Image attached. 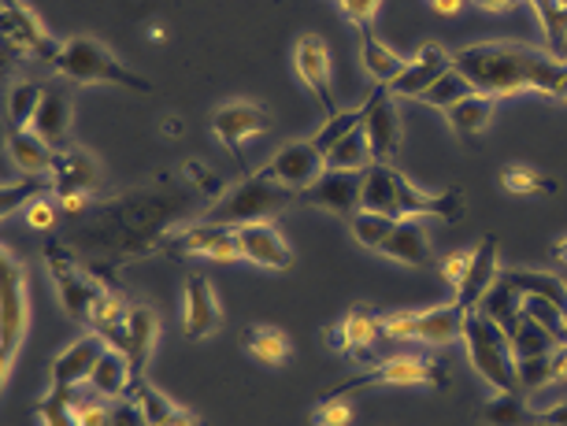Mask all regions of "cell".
Wrapping results in <instances>:
<instances>
[{
    "label": "cell",
    "instance_id": "6da1fadb",
    "mask_svg": "<svg viewBox=\"0 0 567 426\" xmlns=\"http://www.w3.org/2000/svg\"><path fill=\"white\" fill-rule=\"evenodd\" d=\"M186 189L194 186L175 183V178H159V183L137 186L115 200L93 205L71 227L74 252H90L97 263L159 256L164 238L171 230H178L175 222L194 211V200H189Z\"/></svg>",
    "mask_w": 567,
    "mask_h": 426
},
{
    "label": "cell",
    "instance_id": "7a4b0ae2",
    "mask_svg": "<svg viewBox=\"0 0 567 426\" xmlns=\"http://www.w3.org/2000/svg\"><path fill=\"white\" fill-rule=\"evenodd\" d=\"M453 67L471 82V90L497 101L534 90L567 104V60L549 49H534L523 41H475L453 52Z\"/></svg>",
    "mask_w": 567,
    "mask_h": 426
},
{
    "label": "cell",
    "instance_id": "3957f363",
    "mask_svg": "<svg viewBox=\"0 0 567 426\" xmlns=\"http://www.w3.org/2000/svg\"><path fill=\"white\" fill-rule=\"evenodd\" d=\"M293 200H301V194L282 183H275V178L260 167V170H249V175L238 178V183H230V189L216 200V205L200 208L197 222L241 230V227H249V222L275 219L278 211H286Z\"/></svg>",
    "mask_w": 567,
    "mask_h": 426
},
{
    "label": "cell",
    "instance_id": "277c9868",
    "mask_svg": "<svg viewBox=\"0 0 567 426\" xmlns=\"http://www.w3.org/2000/svg\"><path fill=\"white\" fill-rule=\"evenodd\" d=\"M460 341L467 349V360L475 375L494 393H523L516 378V353H512L508 330H501L494 319L483 312H467L460 326Z\"/></svg>",
    "mask_w": 567,
    "mask_h": 426
},
{
    "label": "cell",
    "instance_id": "5b68a950",
    "mask_svg": "<svg viewBox=\"0 0 567 426\" xmlns=\"http://www.w3.org/2000/svg\"><path fill=\"white\" fill-rule=\"evenodd\" d=\"M52 71L74 85H123V90H134V93L153 90V82L134 74L131 67H123L120 56H112L97 38H85V34L63 41Z\"/></svg>",
    "mask_w": 567,
    "mask_h": 426
},
{
    "label": "cell",
    "instance_id": "8992f818",
    "mask_svg": "<svg viewBox=\"0 0 567 426\" xmlns=\"http://www.w3.org/2000/svg\"><path fill=\"white\" fill-rule=\"evenodd\" d=\"M30 330V285L27 263L8 249H0V378H12L16 356Z\"/></svg>",
    "mask_w": 567,
    "mask_h": 426
},
{
    "label": "cell",
    "instance_id": "52a82bcc",
    "mask_svg": "<svg viewBox=\"0 0 567 426\" xmlns=\"http://www.w3.org/2000/svg\"><path fill=\"white\" fill-rule=\"evenodd\" d=\"M41 260H45V268L52 274V285H56V297L63 304V312H68L74 323H85L90 326L93 312H97V301L104 297V285L97 274H90L79 263V252L71 249V245L63 241H45L41 245Z\"/></svg>",
    "mask_w": 567,
    "mask_h": 426
},
{
    "label": "cell",
    "instance_id": "ba28073f",
    "mask_svg": "<svg viewBox=\"0 0 567 426\" xmlns=\"http://www.w3.org/2000/svg\"><path fill=\"white\" fill-rule=\"evenodd\" d=\"M371 386H431L445 389L449 386V371L434 360L423 356H393V360H374L371 367H360L357 375L334 382L327 389V397H341V393H357Z\"/></svg>",
    "mask_w": 567,
    "mask_h": 426
},
{
    "label": "cell",
    "instance_id": "9c48e42d",
    "mask_svg": "<svg viewBox=\"0 0 567 426\" xmlns=\"http://www.w3.org/2000/svg\"><path fill=\"white\" fill-rule=\"evenodd\" d=\"M464 308L456 301L453 304H437V308H423V312H390L382 315V337L390 341H423V345L445 349L460 337V326H464Z\"/></svg>",
    "mask_w": 567,
    "mask_h": 426
},
{
    "label": "cell",
    "instance_id": "30bf717a",
    "mask_svg": "<svg viewBox=\"0 0 567 426\" xmlns=\"http://www.w3.org/2000/svg\"><path fill=\"white\" fill-rule=\"evenodd\" d=\"M0 30H4V45L8 52H19V56L41 60V63H56L60 56V41L49 38V30L41 27V19L30 12L23 0H0Z\"/></svg>",
    "mask_w": 567,
    "mask_h": 426
},
{
    "label": "cell",
    "instance_id": "8fae6325",
    "mask_svg": "<svg viewBox=\"0 0 567 426\" xmlns=\"http://www.w3.org/2000/svg\"><path fill=\"white\" fill-rule=\"evenodd\" d=\"M267 131H271V108L256 101H230L212 115V134L238 164H245V142L264 137Z\"/></svg>",
    "mask_w": 567,
    "mask_h": 426
},
{
    "label": "cell",
    "instance_id": "7c38bea8",
    "mask_svg": "<svg viewBox=\"0 0 567 426\" xmlns=\"http://www.w3.org/2000/svg\"><path fill=\"white\" fill-rule=\"evenodd\" d=\"M293 71L305 82V90L312 93L323 120H334L341 112L334 97V71H330V49L319 34H301L293 45Z\"/></svg>",
    "mask_w": 567,
    "mask_h": 426
},
{
    "label": "cell",
    "instance_id": "4fadbf2b",
    "mask_svg": "<svg viewBox=\"0 0 567 426\" xmlns=\"http://www.w3.org/2000/svg\"><path fill=\"white\" fill-rule=\"evenodd\" d=\"M467 211V200L460 189H442V194H426L423 186H415L409 175L393 170V219H442L456 222Z\"/></svg>",
    "mask_w": 567,
    "mask_h": 426
},
{
    "label": "cell",
    "instance_id": "5bb4252c",
    "mask_svg": "<svg viewBox=\"0 0 567 426\" xmlns=\"http://www.w3.org/2000/svg\"><path fill=\"white\" fill-rule=\"evenodd\" d=\"M159 256H205L212 263H234L241 260V245H238V230L194 222V227L171 230L164 245H159Z\"/></svg>",
    "mask_w": 567,
    "mask_h": 426
},
{
    "label": "cell",
    "instance_id": "9a60e30c",
    "mask_svg": "<svg viewBox=\"0 0 567 426\" xmlns=\"http://www.w3.org/2000/svg\"><path fill=\"white\" fill-rule=\"evenodd\" d=\"M363 134H368L374 164H393V156L401 153V142H404V126H401L398 104H393V93L386 85L371 90L368 101H363Z\"/></svg>",
    "mask_w": 567,
    "mask_h": 426
},
{
    "label": "cell",
    "instance_id": "2e32d148",
    "mask_svg": "<svg viewBox=\"0 0 567 426\" xmlns=\"http://www.w3.org/2000/svg\"><path fill=\"white\" fill-rule=\"evenodd\" d=\"M301 200L312 208H323L330 216L352 219L360 216V200H363V170H323L312 186L301 189Z\"/></svg>",
    "mask_w": 567,
    "mask_h": 426
},
{
    "label": "cell",
    "instance_id": "e0dca14e",
    "mask_svg": "<svg viewBox=\"0 0 567 426\" xmlns=\"http://www.w3.org/2000/svg\"><path fill=\"white\" fill-rule=\"evenodd\" d=\"M382 337V315H374L371 308H352V312L341 319L338 326L327 330V341L334 353L352 360L357 367H371L374 364V341Z\"/></svg>",
    "mask_w": 567,
    "mask_h": 426
},
{
    "label": "cell",
    "instance_id": "ac0fdd59",
    "mask_svg": "<svg viewBox=\"0 0 567 426\" xmlns=\"http://www.w3.org/2000/svg\"><path fill=\"white\" fill-rule=\"evenodd\" d=\"M223 326V308L205 274H186L182 282V330L189 341H205Z\"/></svg>",
    "mask_w": 567,
    "mask_h": 426
},
{
    "label": "cell",
    "instance_id": "d6986e66",
    "mask_svg": "<svg viewBox=\"0 0 567 426\" xmlns=\"http://www.w3.org/2000/svg\"><path fill=\"white\" fill-rule=\"evenodd\" d=\"M264 170L275 178V183H282L301 194V189H308L327 170V153L312 142V137H308V142H290V145L278 148Z\"/></svg>",
    "mask_w": 567,
    "mask_h": 426
},
{
    "label": "cell",
    "instance_id": "ffe728a7",
    "mask_svg": "<svg viewBox=\"0 0 567 426\" xmlns=\"http://www.w3.org/2000/svg\"><path fill=\"white\" fill-rule=\"evenodd\" d=\"M501 279V252H497V238H483L475 245L467 260V271L464 279L456 285V297L453 301L464 308V312H478V304L486 301V293L494 290Z\"/></svg>",
    "mask_w": 567,
    "mask_h": 426
},
{
    "label": "cell",
    "instance_id": "44dd1931",
    "mask_svg": "<svg viewBox=\"0 0 567 426\" xmlns=\"http://www.w3.org/2000/svg\"><path fill=\"white\" fill-rule=\"evenodd\" d=\"M104 337L101 334H82L74 337L68 349H60L56 356H52V367H49V378H52V389H79L82 382H90L93 367H97V360L104 356Z\"/></svg>",
    "mask_w": 567,
    "mask_h": 426
},
{
    "label": "cell",
    "instance_id": "7402d4cb",
    "mask_svg": "<svg viewBox=\"0 0 567 426\" xmlns=\"http://www.w3.org/2000/svg\"><path fill=\"white\" fill-rule=\"evenodd\" d=\"M453 71V52H445L442 45H434V41H426V45L415 52L409 60V67H404L398 79H393L386 90L393 97H409V101H420L431 85L442 79V74Z\"/></svg>",
    "mask_w": 567,
    "mask_h": 426
},
{
    "label": "cell",
    "instance_id": "603a6c76",
    "mask_svg": "<svg viewBox=\"0 0 567 426\" xmlns=\"http://www.w3.org/2000/svg\"><path fill=\"white\" fill-rule=\"evenodd\" d=\"M238 245H241V260L256 263L264 271H290L293 268V252L286 245L282 230L267 222H249V227L238 230Z\"/></svg>",
    "mask_w": 567,
    "mask_h": 426
},
{
    "label": "cell",
    "instance_id": "cb8c5ba5",
    "mask_svg": "<svg viewBox=\"0 0 567 426\" xmlns=\"http://www.w3.org/2000/svg\"><path fill=\"white\" fill-rule=\"evenodd\" d=\"M49 183H52V197L93 194L101 183V167L82 145H63V148H56V159H52Z\"/></svg>",
    "mask_w": 567,
    "mask_h": 426
},
{
    "label": "cell",
    "instance_id": "d4e9b609",
    "mask_svg": "<svg viewBox=\"0 0 567 426\" xmlns=\"http://www.w3.org/2000/svg\"><path fill=\"white\" fill-rule=\"evenodd\" d=\"M379 256H386L393 263H404V268H437V256H434V245H431V233L420 219H398L393 227L390 241L382 245Z\"/></svg>",
    "mask_w": 567,
    "mask_h": 426
},
{
    "label": "cell",
    "instance_id": "484cf974",
    "mask_svg": "<svg viewBox=\"0 0 567 426\" xmlns=\"http://www.w3.org/2000/svg\"><path fill=\"white\" fill-rule=\"evenodd\" d=\"M156 337H159V319L148 304H131L126 312V356L134 364V375L142 378L148 360L156 353Z\"/></svg>",
    "mask_w": 567,
    "mask_h": 426
},
{
    "label": "cell",
    "instance_id": "4316f807",
    "mask_svg": "<svg viewBox=\"0 0 567 426\" xmlns=\"http://www.w3.org/2000/svg\"><path fill=\"white\" fill-rule=\"evenodd\" d=\"M494 115H497V97H489V93H471V97L456 101L453 108H445V120L453 126V134L467 145L478 142L489 131Z\"/></svg>",
    "mask_w": 567,
    "mask_h": 426
},
{
    "label": "cell",
    "instance_id": "83f0119b",
    "mask_svg": "<svg viewBox=\"0 0 567 426\" xmlns=\"http://www.w3.org/2000/svg\"><path fill=\"white\" fill-rule=\"evenodd\" d=\"M134 364L131 356L120 353V349H104V356L97 360L90 375V389L97 393L104 401H120V397H131V386H134Z\"/></svg>",
    "mask_w": 567,
    "mask_h": 426
},
{
    "label": "cell",
    "instance_id": "f1b7e54d",
    "mask_svg": "<svg viewBox=\"0 0 567 426\" xmlns=\"http://www.w3.org/2000/svg\"><path fill=\"white\" fill-rule=\"evenodd\" d=\"M4 145H8V156H12V164L23 170V175L49 178L52 159H56V148H52L45 137H38L27 126V131H8L4 134Z\"/></svg>",
    "mask_w": 567,
    "mask_h": 426
},
{
    "label": "cell",
    "instance_id": "f546056e",
    "mask_svg": "<svg viewBox=\"0 0 567 426\" xmlns=\"http://www.w3.org/2000/svg\"><path fill=\"white\" fill-rule=\"evenodd\" d=\"M30 131L38 137H45L52 148H63L68 145V134H71V97L63 90H45L41 97V108L30 123Z\"/></svg>",
    "mask_w": 567,
    "mask_h": 426
},
{
    "label": "cell",
    "instance_id": "4dcf8cb0",
    "mask_svg": "<svg viewBox=\"0 0 567 426\" xmlns=\"http://www.w3.org/2000/svg\"><path fill=\"white\" fill-rule=\"evenodd\" d=\"M241 349L256 360V364H264V367L286 364L290 353H293L290 337H286L278 326H245L241 330Z\"/></svg>",
    "mask_w": 567,
    "mask_h": 426
},
{
    "label": "cell",
    "instance_id": "1f68e13d",
    "mask_svg": "<svg viewBox=\"0 0 567 426\" xmlns=\"http://www.w3.org/2000/svg\"><path fill=\"white\" fill-rule=\"evenodd\" d=\"M505 279L516 285L519 297H530V301H545L553 308H560L567 315V282L560 274L549 271H505Z\"/></svg>",
    "mask_w": 567,
    "mask_h": 426
},
{
    "label": "cell",
    "instance_id": "d6a6232c",
    "mask_svg": "<svg viewBox=\"0 0 567 426\" xmlns=\"http://www.w3.org/2000/svg\"><path fill=\"white\" fill-rule=\"evenodd\" d=\"M360 60H363V71L371 74V82H379V85H390L409 67V60H401L390 45H382V41L371 34V27L360 30Z\"/></svg>",
    "mask_w": 567,
    "mask_h": 426
},
{
    "label": "cell",
    "instance_id": "836d02e7",
    "mask_svg": "<svg viewBox=\"0 0 567 426\" xmlns=\"http://www.w3.org/2000/svg\"><path fill=\"white\" fill-rule=\"evenodd\" d=\"M497 183H501V189H508V194H516V197H553V194H560V183H556L553 175H542V170H534L527 164L501 167Z\"/></svg>",
    "mask_w": 567,
    "mask_h": 426
},
{
    "label": "cell",
    "instance_id": "e575fe53",
    "mask_svg": "<svg viewBox=\"0 0 567 426\" xmlns=\"http://www.w3.org/2000/svg\"><path fill=\"white\" fill-rule=\"evenodd\" d=\"M478 312L489 315L501 330H508V334H512V326H516L519 319H523V297L516 293V285H512L505 274H501L494 290L486 293V301L478 304Z\"/></svg>",
    "mask_w": 567,
    "mask_h": 426
},
{
    "label": "cell",
    "instance_id": "d590c367",
    "mask_svg": "<svg viewBox=\"0 0 567 426\" xmlns=\"http://www.w3.org/2000/svg\"><path fill=\"white\" fill-rule=\"evenodd\" d=\"M478 419H483V426H527L534 412L523 393H497L478 408Z\"/></svg>",
    "mask_w": 567,
    "mask_h": 426
},
{
    "label": "cell",
    "instance_id": "8d00e7d4",
    "mask_svg": "<svg viewBox=\"0 0 567 426\" xmlns=\"http://www.w3.org/2000/svg\"><path fill=\"white\" fill-rule=\"evenodd\" d=\"M374 164L368 134H363V123L352 131L349 137H341L338 145L327 148V167L330 170H368Z\"/></svg>",
    "mask_w": 567,
    "mask_h": 426
},
{
    "label": "cell",
    "instance_id": "74e56055",
    "mask_svg": "<svg viewBox=\"0 0 567 426\" xmlns=\"http://www.w3.org/2000/svg\"><path fill=\"white\" fill-rule=\"evenodd\" d=\"M512 353H516V360H527V356H549L556 349V337L545 330L538 319H530L527 312H523V319L516 326H512Z\"/></svg>",
    "mask_w": 567,
    "mask_h": 426
},
{
    "label": "cell",
    "instance_id": "f35d334b",
    "mask_svg": "<svg viewBox=\"0 0 567 426\" xmlns=\"http://www.w3.org/2000/svg\"><path fill=\"white\" fill-rule=\"evenodd\" d=\"M41 97H45V85L16 82L12 90H8V131H27L41 108Z\"/></svg>",
    "mask_w": 567,
    "mask_h": 426
},
{
    "label": "cell",
    "instance_id": "ab89813d",
    "mask_svg": "<svg viewBox=\"0 0 567 426\" xmlns=\"http://www.w3.org/2000/svg\"><path fill=\"white\" fill-rule=\"evenodd\" d=\"M542 23V34L549 41V52L564 56L567 49V0H527Z\"/></svg>",
    "mask_w": 567,
    "mask_h": 426
},
{
    "label": "cell",
    "instance_id": "60d3db41",
    "mask_svg": "<svg viewBox=\"0 0 567 426\" xmlns=\"http://www.w3.org/2000/svg\"><path fill=\"white\" fill-rule=\"evenodd\" d=\"M178 178L197 189L200 200H205V208H208V205H216V200L230 189L227 178H223L216 167H208L205 159H186V164L178 167Z\"/></svg>",
    "mask_w": 567,
    "mask_h": 426
},
{
    "label": "cell",
    "instance_id": "b9f144b4",
    "mask_svg": "<svg viewBox=\"0 0 567 426\" xmlns=\"http://www.w3.org/2000/svg\"><path fill=\"white\" fill-rule=\"evenodd\" d=\"M393 227H398V219H390V216H371V211H360V216H352V219H349L352 241L363 245V249H371V252H379L382 245L390 241Z\"/></svg>",
    "mask_w": 567,
    "mask_h": 426
},
{
    "label": "cell",
    "instance_id": "7bdbcfd3",
    "mask_svg": "<svg viewBox=\"0 0 567 426\" xmlns=\"http://www.w3.org/2000/svg\"><path fill=\"white\" fill-rule=\"evenodd\" d=\"M471 93H475V90H471V82L453 67V71L442 74V79H437V82L431 85V90L423 93L420 104H431V108H442V112H445V108H453L456 101L471 97Z\"/></svg>",
    "mask_w": 567,
    "mask_h": 426
},
{
    "label": "cell",
    "instance_id": "ee69618b",
    "mask_svg": "<svg viewBox=\"0 0 567 426\" xmlns=\"http://www.w3.org/2000/svg\"><path fill=\"white\" fill-rule=\"evenodd\" d=\"M38 419L41 426H79V415H74V389H52L49 397H41Z\"/></svg>",
    "mask_w": 567,
    "mask_h": 426
},
{
    "label": "cell",
    "instance_id": "f6af8a7d",
    "mask_svg": "<svg viewBox=\"0 0 567 426\" xmlns=\"http://www.w3.org/2000/svg\"><path fill=\"white\" fill-rule=\"evenodd\" d=\"M553 353H556V349H553ZM553 353H549V356L516 360V378H519V389H523V393H538V389H545V386H553V382H556Z\"/></svg>",
    "mask_w": 567,
    "mask_h": 426
},
{
    "label": "cell",
    "instance_id": "bcb514c9",
    "mask_svg": "<svg viewBox=\"0 0 567 426\" xmlns=\"http://www.w3.org/2000/svg\"><path fill=\"white\" fill-rule=\"evenodd\" d=\"M45 186H52L49 178H41V175H27L23 183H4V197H0V211L4 216H12V211L19 208V205H30L34 197H41L45 194Z\"/></svg>",
    "mask_w": 567,
    "mask_h": 426
},
{
    "label": "cell",
    "instance_id": "7dc6e473",
    "mask_svg": "<svg viewBox=\"0 0 567 426\" xmlns=\"http://www.w3.org/2000/svg\"><path fill=\"white\" fill-rule=\"evenodd\" d=\"M360 123H363V104H360V108L338 112L334 120H327L323 126H319V134L312 137V142H316V145H319V148H323V153H327L330 145H338L341 137H349L352 131H357Z\"/></svg>",
    "mask_w": 567,
    "mask_h": 426
},
{
    "label": "cell",
    "instance_id": "c3c4849f",
    "mask_svg": "<svg viewBox=\"0 0 567 426\" xmlns=\"http://www.w3.org/2000/svg\"><path fill=\"white\" fill-rule=\"evenodd\" d=\"M316 426H349L352 423V404L346 397H323L312 408Z\"/></svg>",
    "mask_w": 567,
    "mask_h": 426
},
{
    "label": "cell",
    "instance_id": "681fc988",
    "mask_svg": "<svg viewBox=\"0 0 567 426\" xmlns=\"http://www.w3.org/2000/svg\"><path fill=\"white\" fill-rule=\"evenodd\" d=\"M56 216H60V205H56V197H34L30 205L23 208V219H27V227H34V230H52L56 227Z\"/></svg>",
    "mask_w": 567,
    "mask_h": 426
},
{
    "label": "cell",
    "instance_id": "f907efd6",
    "mask_svg": "<svg viewBox=\"0 0 567 426\" xmlns=\"http://www.w3.org/2000/svg\"><path fill=\"white\" fill-rule=\"evenodd\" d=\"M341 15H346V23H352L357 30H368L374 23V15H379L382 0H338Z\"/></svg>",
    "mask_w": 567,
    "mask_h": 426
},
{
    "label": "cell",
    "instance_id": "816d5d0a",
    "mask_svg": "<svg viewBox=\"0 0 567 426\" xmlns=\"http://www.w3.org/2000/svg\"><path fill=\"white\" fill-rule=\"evenodd\" d=\"M74 415H79V426H112V408L97 401H74Z\"/></svg>",
    "mask_w": 567,
    "mask_h": 426
},
{
    "label": "cell",
    "instance_id": "f5cc1de1",
    "mask_svg": "<svg viewBox=\"0 0 567 426\" xmlns=\"http://www.w3.org/2000/svg\"><path fill=\"white\" fill-rule=\"evenodd\" d=\"M112 426H148L142 404L134 397H120L112 404Z\"/></svg>",
    "mask_w": 567,
    "mask_h": 426
},
{
    "label": "cell",
    "instance_id": "db71d44e",
    "mask_svg": "<svg viewBox=\"0 0 567 426\" xmlns=\"http://www.w3.org/2000/svg\"><path fill=\"white\" fill-rule=\"evenodd\" d=\"M467 260H471V252H449L437 260V274H442V279L456 290L460 279H464V271H467Z\"/></svg>",
    "mask_w": 567,
    "mask_h": 426
},
{
    "label": "cell",
    "instance_id": "11a10c76",
    "mask_svg": "<svg viewBox=\"0 0 567 426\" xmlns=\"http://www.w3.org/2000/svg\"><path fill=\"white\" fill-rule=\"evenodd\" d=\"M471 4L483 8V12H489V15H508V12H516L523 0H471Z\"/></svg>",
    "mask_w": 567,
    "mask_h": 426
},
{
    "label": "cell",
    "instance_id": "9f6ffc18",
    "mask_svg": "<svg viewBox=\"0 0 567 426\" xmlns=\"http://www.w3.org/2000/svg\"><path fill=\"white\" fill-rule=\"evenodd\" d=\"M534 419H538V423H549V426H567V401L553 404V408L534 412Z\"/></svg>",
    "mask_w": 567,
    "mask_h": 426
},
{
    "label": "cell",
    "instance_id": "6f0895ef",
    "mask_svg": "<svg viewBox=\"0 0 567 426\" xmlns=\"http://www.w3.org/2000/svg\"><path fill=\"white\" fill-rule=\"evenodd\" d=\"M156 426H200V419H197V415H189L186 408H178V404H175V408H171V412H167L164 419H159Z\"/></svg>",
    "mask_w": 567,
    "mask_h": 426
},
{
    "label": "cell",
    "instance_id": "680465c9",
    "mask_svg": "<svg viewBox=\"0 0 567 426\" xmlns=\"http://www.w3.org/2000/svg\"><path fill=\"white\" fill-rule=\"evenodd\" d=\"M159 131H164V137H182L186 134V123H182L178 115H164V120H159Z\"/></svg>",
    "mask_w": 567,
    "mask_h": 426
},
{
    "label": "cell",
    "instance_id": "91938a15",
    "mask_svg": "<svg viewBox=\"0 0 567 426\" xmlns=\"http://www.w3.org/2000/svg\"><path fill=\"white\" fill-rule=\"evenodd\" d=\"M553 371H556V382L567 378V345H556L553 353Z\"/></svg>",
    "mask_w": 567,
    "mask_h": 426
},
{
    "label": "cell",
    "instance_id": "94428289",
    "mask_svg": "<svg viewBox=\"0 0 567 426\" xmlns=\"http://www.w3.org/2000/svg\"><path fill=\"white\" fill-rule=\"evenodd\" d=\"M431 8H434V12L437 15H456L460 12V8H464V0H431Z\"/></svg>",
    "mask_w": 567,
    "mask_h": 426
},
{
    "label": "cell",
    "instance_id": "6125c7cd",
    "mask_svg": "<svg viewBox=\"0 0 567 426\" xmlns=\"http://www.w3.org/2000/svg\"><path fill=\"white\" fill-rule=\"evenodd\" d=\"M553 260H556V263H564V268H567V233H564V238H556V245H553Z\"/></svg>",
    "mask_w": 567,
    "mask_h": 426
},
{
    "label": "cell",
    "instance_id": "be15d7a7",
    "mask_svg": "<svg viewBox=\"0 0 567 426\" xmlns=\"http://www.w3.org/2000/svg\"><path fill=\"white\" fill-rule=\"evenodd\" d=\"M148 38H153V41H167L164 38V27H148Z\"/></svg>",
    "mask_w": 567,
    "mask_h": 426
},
{
    "label": "cell",
    "instance_id": "e7e4bbea",
    "mask_svg": "<svg viewBox=\"0 0 567 426\" xmlns=\"http://www.w3.org/2000/svg\"><path fill=\"white\" fill-rule=\"evenodd\" d=\"M527 426H549V423H538V419H530Z\"/></svg>",
    "mask_w": 567,
    "mask_h": 426
}]
</instances>
